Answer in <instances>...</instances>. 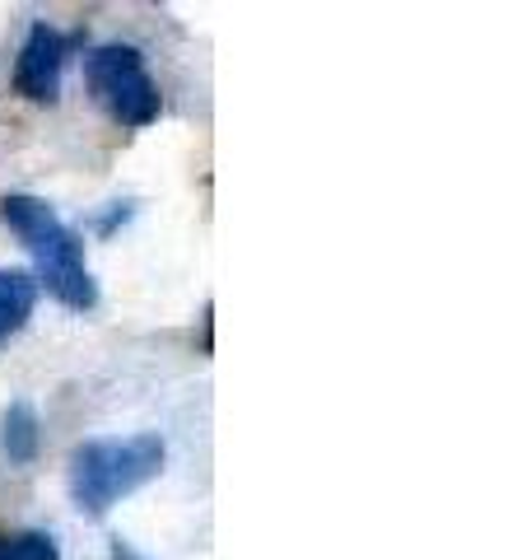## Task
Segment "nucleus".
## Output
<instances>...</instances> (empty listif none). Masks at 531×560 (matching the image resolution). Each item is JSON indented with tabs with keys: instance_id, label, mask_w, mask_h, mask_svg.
<instances>
[{
	"instance_id": "3",
	"label": "nucleus",
	"mask_w": 531,
	"mask_h": 560,
	"mask_svg": "<svg viewBox=\"0 0 531 560\" xmlns=\"http://www.w3.org/2000/svg\"><path fill=\"white\" fill-rule=\"evenodd\" d=\"M84 75H88L94 98L121 121V127H150L158 117V108H164V94H158V84L150 80L145 57L127 43L94 47L84 61Z\"/></svg>"
},
{
	"instance_id": "2",
	"label": "nucleus",
	"mask_w": 531,
	"mask_h": 560,
	"mask_svg": "<svg viewBox=\"0 0 531 560\" xmlns=\"http://www.w3.org/2000/svg\"><path fill=\"white\" fill-rule=\"evenodd\" d=\"M164 471V440L158 434H127V440H88L70 453V495L84 514H108L121 495H131Z\"/></svg>"
},
{
	"instance_id": "6",
	"label": "nucleus",
	"mask_w": 531,
	"mask_h": 560,
	"mask_svg": "<svg viewBox=\"0 0 531 560\" xmlns=\"http://www.w3.org/2000/svg\"><path fill=\"white\" fill-rule=\"evenodd\" d=\"M0 453L10 463H33V453H38V411L28 401H14L0 416Z\"/></svg>"
},
{
	"instance_id": "5",
	"label": "nucleus",
	"mask_w": 531,
	"mask_h": 560,
	"mask_svg": "<svg viewBox=\"0 0 531 560\" xmlns=\"http://www.w3.org/2000/svg\"><path fill=\"white\" fill-rule=\"evenodd\" d=\"M38 304V280L28 271H0V341H10Z\"/></svg>"
},
{
	"instance_id": "1",
	"label": "nucleus",
	"mask_w": 531,
	"mask_h": 560,
	"mask_svg": "<svg viewBox=\"0 0 531 560\" xmlns=\"http://www.w3.org/2000/svg\"><path fill=\"white\" fill-rule=\"evenodd\" d=\"M0 220L24 238V248L38 261V280L57 294L66 308H94L98 304V285L84 267V248L75 230L38 197H5L0 201Z\"/></svg>"
},
{
	"instance_id": "4",
	"label": "nucleus",
	"mask_w": 531,
	"mask_h": 560,
	"mask_svg": "<svg viewBox=\"0 0 531 560\" xmlns=\"http://www.w3.org/2000/svg\"><path fill=\"white\" fill-rule=\"evenodd\" d=\"M66 57H70V38H61L51 24H33L20 47V66H14V90L33 103H57Z\"/></svg>"
},
{
	"instance_id": "7",
	"label": "nucleus",
	"mask_w": 531,
	"mask_h": 560,
	"mask_svg": "<svg viewBox=\"0 0 531 560\" xmlns=\"http://www.w3.org/2000/svg\"><path fill=\"white\" fill-rule=\"evenodd\" d=\"M0 560H61V551L47 533H14L0 537Z\"/></svg>"
}]
</instances>
